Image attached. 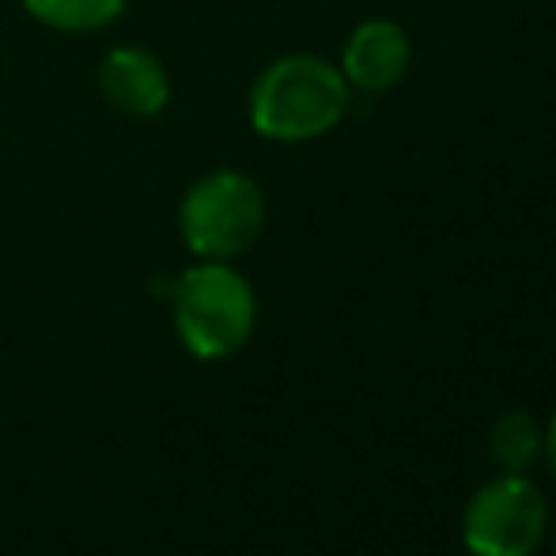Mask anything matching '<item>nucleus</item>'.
<instances>
[{
  "label": "nucleus",
  "mask_w": 556,
  "mask_h": 556,
  "mask_svg": "<svg viewBox=\"0 0 556 556\" xmlns=\"http://www.w3.org/2000/svg\"><path fill=\"white\" fill-rule=\"evenodd\" d=\"M265 193L247 170H208L178 205V235L198 262H231L265 231Z\"/></svg>",
  "instance_id": "7ed1b4c3"
},
{
  "label": "nucleus",
  "mask_w": 556,
  "mask_h": 556,
  "mask_svg": "<svg viewBox=\"0 0 556 556\" xmlns=\"http://www.w3.org/2000/svg\"><path fill=\"white\" fill-rule=\"evenodd\" d=\"M545 432L530 413L507 409L492 420L489 432V454L504 473H527L538 458H542Z\"/></svg>",
  "instance_id": "6e6552de"
},
{
  "label": "nucleus",
  "mask_w": 556,
  "mask_h": 556,
  "mask_svg": "<svg viewBox=\"0 0 556 556\" xmlns=\"http://www.w3.org/2000/svg\"><path fill=\"white\" fill-rule=\"evenodd\" d=\"M99 91L125 117H155L170 106L167 65L144 46H114L99 61Z\"/></svg>",
  "instance_id": "423d86ee"
},
{
  "label": "nucleus",
  "mask_w": 556,
  "mask_h": 556,
  "mask_svg": "<svg viewBox=\"0 0 556 556\" xmlns=\"http://www.w3.org/2000/svg\"><path fill=\"white\" fill-rule=\"evenodd\" d=\"M542 454H545V462H549V473H553V481H556V413H553L549 428H545V446H542Z\"/></svg>",
  "instance_id": "1a4fd4ad"
},
{
  "label": "nucleus",
  "mask_w": 556,
  "mask_h": 556,
  "mask_svg": "<svg viewBox=\"0 0 556 556\" xmlns=\"http://www.w3.org/2000/svg\"><path fill=\"white\" fill-rule=\"evenodd\" d=\"M549 527V504L527 473H500L469 496L462 545L473 556H534Z\"/></svg>",
  "instance_id": "20e7f679"
},
{
  "label": "nucleus",
  "mask_w": 556,
  "mask_h": 556,
  "mask_svg": "<svg viewBox=\"0 0 556 556\" xmlns=\"http://www.w3.org/2000/svg\"><path fill=\"white\" fill-rule=\"evenodd\" d=\"M553 549H556V542H553Z\"/></svg>",
  "instance_id": "9d476101"
},
{
  "label": "nucleus",
  "mask_w": 556,
  "mask_h": 556,
  "mask_svg": "<svg viewBox=\"0 0 556 556\" xmlns=\"http://www.w3.org/2000/svg\"><path fill=\"white\" fill-rule=\"evenodd\" d=\"M413 65V42L405 35L402 23L394 20H364L352 27V35L341 46V76L349 88L364 91V96H382V91L397 88Z\"/></svg>",
  "instance_id": "39448f33"
},
{
  "label": "nucleus",
  "mask_w": 556,
  "mask_h": 556,
  "mask_svg": "<svg viewBox=\"0 0 556 556\" xmlns=\"http://www.w3.org/2000/svg\"><path fill=\"white\" fill-rule=\"evenodd\" d=\"M23 12L35 23L61 35H96L114 27L125 15L129 0H20Z\"/></svg>",
  "instance_id": "0eeeda50"
},
{
  "label": "nucleus",
  "mask_w": 556,
  "mask_h": 556,
  "mask_svg": "<svg viewBox=\"0 0 556 556\" xmlns=\"http://www.w3.org/2000/svg\"><path fill=\"white\" fill-rule=\"evenodd\" d=\"M352 88L333 61L318 53H285L250 84L247 117L273 144H307L341 125Z\"/></svg>",
  "instance_id": "f257e3e1"
},
{
  "label": "nucleus",
  "mask_w": 556,
  "mask_h": 556,
  "mask_svg": "<svg viewBox=\"0 0 556 556\" xmlns=\"http://www.w3.org/2000/svg\"><path fill=\"white\" fill-rule=\"evenodd\" d=\"M170 323L193 359L220 364L242 352L257 326L250 280L231 262H198L170 280Z\"/></svg>",
  "instance_id": "f03ea898"
}]
</instances>
